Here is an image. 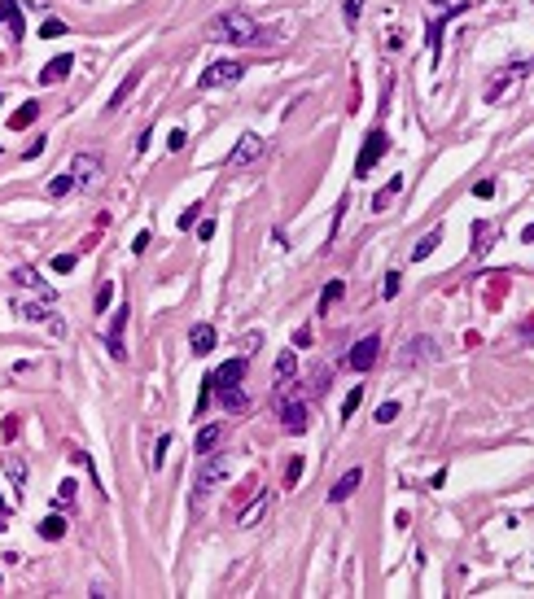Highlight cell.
<instances>
[{
  "mask_svg": "<svg viewBox=\"0 0 534 599\" xmlns=\"http://www.w3.org/2000/svg\"><path fill=\"white\" fill-rule=\"evenodd\" d=\"M241 376H245V359H228L219 372H210V381H215V385H236Z\"/></svg>",
  "mask_w": 534,
  "mask_h": 599,
  "instance_id": "21",
  "label": "cell"
},
{
  "mask_svg": "<svg viewBox=\"0 0 534 599\" xmlns=\"http://www.w3.org/2000/svg\"><path fill=\"white\" fill-rule=\"evenodd\" d=\"M75 482H62V486H57V503H62V508H70V503H75Z\"/></svg>",
  "mask_w": 534,
  "mask_h": 599,
  "instance_id": "35",
  "label": "cell"
},
{
  "mask_svg": "<svg viewBox=\"0 0 534 599\" xmlns=\"http://www.w3.org/2000/svg\"><path fill=\"white\" fill-rule=\"evenodd\" d=\"M35 118H40V105H35V101H27V105H22V110H18L14 118H9V127H14V131H22V127H31Z\"/></svg>",
  "mask_w": 534,
  "mask_h": 599,
  "instance_id": "27",
  "label": "cell"
},
{
  "mask_svg": "<svg viewBox=\"0 0 534 599\" xmlns=\"http://www.w3.org/2000/svg\"><path fill=\"white\" fill-rule=\"evenodd\" d=\"M298 477H302V460H293L289 468H285V486H298Z\"/></svg>",
  "mask_w": 534,
  "mask_h": 599,
  "instance_id": "39",
  "label": "cell"
},
{
  "mask_svg": "<svg viewBox=\"0 0 534 599\" xmlns=\"http://www.w3.org/2000/svg\"><path fill=\"white\" fill-rule=\"evenodd\" d=\"M298 372V359H293V350H285L276 359V385H289V376Z\"/></svg>",
  "mask_w": 534,
  "mask_h": 599,
  "instance_id": "26",
  "label": "cell"
},
{
  "mask_svg": "<svg viewBox=\"0 0 534 599\" xmlns=\"http://www.w3.org/2000/svg\"><path fill=\"white\" fill-rule=\"evenodd\" d=\"M132 249H136V254H145V249H149V232H140L136 241H132Z\"/></svg>",
  "mask_w": 534,
  "mask_h": 599,
  "instance_id": "45",
  "label": "cell"
},
{
  "mask_svg": "<svg viewBox=\"0 0 534 599\" xmlns=\"http://www.w3.org/2000/svg\"><path fill=\"white\" fill-rule=\"evenodd\" d=\"M110 297H114V284H110V280H101V289H97V310L110 306Z\"/></svg>",
  "mask_w": 534,
  "mask_h": 599,
  "instance_id": "37",
  "label": "cell"
},
{
  "mask_svg": "<svg viewBox=\"0 0 534 599\" xmlns=\"http://www.w3.org/2000/svg\"><path fill=\"white\" fill-rule=\"evenodd\" d=\"M101 171H105L101 153H79V158L70 162V175H75V184H84V188H97L101 184Z\"/></svg>",
  "mask_w": 534,
  "mask_h": 599,
  "instance_id": "8",
  "label": "cell"
},
{
  "mask_svg": "<svg viewBox=\"0 0 534 599\" xmlns=\"http://www.w3.org/2000/svg\"><path fill=\"white\" fill-rule=\"evenodd\" d=\"M70 66H75V57H70V53H62V57H53V62H49V66L40 70V83H62V79L70 75Z\"/></svg>",
  "mask_w": 534,
  "mask_h": 599,
  "instance_id": "18",
  "label": "cell"
},
{
  "mask_svg": "<svg viewBox=\"0 0 534 599\" xmlns=\"http://www.w3.org/2000/svg\"><path fill=\"white\" fill-rule=\"evenodd\" d=\"M219 442H223V425H206V429L197 433V455H210Z\"/></svg>",
  "mask_w": 534,
  "mask_h": 599,
  "instance_id": "23",
  "label": "cell"
},
{
  "mask_svg": "<svg viewBox=\"0 0 534 599\" xmlns=\"http://www.w3.org/2000/svg\"><path fill=\"white\" fill-rule=\"evenodd\" d=\"M0 22L9 27V35H14V40H22V35H27V27H22V9L14 5V0H0Z\"/></svg>",
  "mask_w": 534,
  "mask_h": 599,
  "instance_id": "19",
  "label": "cell"
},
{
  "mask_svg": "<svg viewBox=\"0 0 534 599\" xmlns=\"http://www.w3.org/2000/svg\"><path fill=\"white\" fill-rule=\"evenodd\" d=\"M49 306H53V302H22V297H18V302H14V315H22L27 324H49V328L57 332V337H62V332H66V324L53 315Z\"/></svg>",
  "mask_w": 534,
  "mask_h": 599,
  "instance_id": "6",
  "label": "cell"
},
{
  "mask_svg": "<svg viewBox=\"0 0 534 599\" xmlns=\"http://www.w3.org/2000/svg\"><path fill=\"white\" fill-rule=\"evenodd\" d=\"M210 40H228V44H258V27L250 14H241V9H223V14L210 18L206 27Z\"/></svg>",
  "mask_w": 534,
  "mask_h": 599,
  "instance_id": "1",
  "label": "cell"
},
{
  "mask_svg": "<svg viewBox=\"0 0 534 599\" xmlns=\"http://www.w3.org/2000/svg\"><path fill=\"white\" fill-rule=\"evenodd\" d=\"M245 75V66L241 62H215V66H206V70H201V79H197V88H232V83L236 79H241Z\"/></svg>",
  "mask_w": 534,
  "mask_h": 599,
  "instance_id": "5",
  "label": "cell"
},
{
  "mask_svg": "<svg viewBox=\"0 0 534 599\" xmlns=\"http://www.w3.org/2000/svg\"><path fill=\"white\" fill-rule=\"evenodd\" d=\"M438 245H443V232H438V227H434V232H425L421 241L412 245V258H416V262H421V258H430V254H434Z\"/></svg>",
  "mask_w": 534,
  "mask_h": 599,
  "instance_id": "24",
  "label": "cell"
},
{
  "mask_svg": "<svg viewBox=\"0 0 534 599\" xmlns=\"http://www.w3.org/2000/svg\"><path fill=\"white\" fill-rule=\"evenodd\" d=\"M215 394H219V403L228 407V411H245V403H250L241 385H215Z\"/></svg>",
  "mask_w": 534,
  "mask_h": 599,
  "instance_id": "22",
  "label": "cell"
},
{
  "mask_svg": "<svg viewBox=\"0 0 534 599\" xmlns=\"http://www.w3.org/2000/svg\"><path fill=\"white\" fill-rule=\"evenodd\" d=\"M40 35H44V40H62V35H66V22H57V18H44Z\"/></svg>",
  "mask_w": 534,
  "mask_h": 599,
  "instance_id": "31",
  "label": "cell"
},
{
  "mask_svg": "<svg viewBox=\"0 0 534 599\" xmlns=\"http://www.w3.org/2000/svg\"><path fill=\"white\" fill-rule=\"evenodd\" d=\"M197 210H201V206H188V214H180V227H184V232H188V223L197 219Z\"/></svg>",
  "mask_w": 534,
  "mask_h": 599,
  "instance_id": "46",
  "label": "cell"
},
{
  "mask_svg": "<svg viewBox=\"0 0 534 599\" xmlns=\"http://www.w3.org/2000/svg\"><path fill=\"white\" fill-rule=\"evenodd\" d=\"M473 193H478V197H491L495 193V179H478V188H473Z\"/></svg>",
  "mask_w": 534,
  "mask_h": 599,
  "instance_id": "42",
  "label": "cell"
},
{
  "mask_svg": "<svg viewBox=\"0 0 534 599\" xmlns=\"http://www.w3.org/2000/svg\"><path fill=\"white\" fill-rule=\"evenodd\" d=\"M399 193H403V175H394V179H390V184L381 188V193L372 197V210H386V206H390V201H394Z\"/></svg>",
  "mask_w": 534,
  "mask_h": 599,
  "instance_id": "25",
  "label": "cell"
},
{
  "mask_svg": "<svg viewBox=\"0 0 534 599\" xmlns=\"http://www.w3.org/2000/svg\"><path fill=\"white\" fill-rule=\"evenodd\" d=\"M359 486H364V468H351V473H342V477H337V486L329 490V503H346V499L355 495V490H359Z\"/></svg>",
  "mask_w": 534,
  "mask_h": 599,
  "instance_id": "14",
  "label": "cell"
},
{
  "mask_svg": "<svg viewBox=\"0 0 534 599\" xmlns=\"http://www.w3.org/2000/svg\"><path fill=\"white\" fill-rule=\"evenodd\" d=\"M167 145H171V153H180V149L188 145V136H184V131H180V127H175V131H171V136H167Z\"/></svg>",
  "mask_w": 534,
  "mask_h": 599,
  "instance_id": "40",
  "label": "cell"
},
{
  "mask_svg": "<svg viewBox=\"0 0 534 599\" xmlns=\"http://www.w3.org/2000/svg\"><path fill=\"white\" fill-rule=\"evenodd\" d=\"M430 5H434V9H447V0H430Z\"/></svg>",
  "mask_w": 534,
  "mask_h": 599,
  "instance_id": "47",
  "label": "cell"
},
{
  "mask_svg": "<svg viewBox=\"0 0 534 599\" xmlns=\"http://www.w3.org/2000/svg\"><path fill=\"white\" fill-rule=\"evenodd\" d=\"M359 9H364V0H346V22H351V27L359 22Z\"/></svg>",
  "mask_w": 534,
  "mask_h": 599,
  "instance_id": "41",
  "label": "cell"
},
{
  "mask_svg": "<svg viewBox=\"0 0 534 599\" xmlns=\"http://www.w3.org/2000/svg\"><path fill=\"white\" fill-rule=\"evenodd\" d=\"M342 289H346V284H342V280H333V284H329V289H324V293H320V306H324V310H329V306H333V302H337V297H342Z\"/></svg>",
  "mask_w": 534,
  "mask_h": 599,
  "instance_id": "33",
  "label": "cell"
},
{
  "mask_svg": "<svg viewBox=\"0 0 534 599\" xmlns=\"http://www.w3.org/2000/svg\"><path fill=\"white\" fill-rule=\"evenodd\" d=\"M386 149H390V136H386L381 127H372V131H368V140H364V149H359V158H355V175L364 179L377 162L386 158Z\"/></svg>",
  "mask_w": 534,
  "mask_h": 599,
  "instance_id": "4",
  "label": "cell"
},
{
  "mask_svg": "<svg viewBox=\"0 0 534 599\" xmlns=\"http://www.w3.org/2000/svg\"><path fill=\"white\" fill-rule=\"evenodd\" d=\"M167 447H171V438L162 433V438H158V455H153V468H158V464H162V451H167Z\"/></svg>",
  "mask_w": 534,
  "mask_h": 599,
  "instance_id": "44",
  "label": "cell"
},
{
  "mask_svg": "<svg viewBox=\"0 0 534 599\" xmlns=\"http://www.w3.org/2000/svg\"><path fill=\"white\" fill-rule=\"evenodd\" d=\"M399 289H403V275H399V271H390V275H386V284H381V297H399Z\"/></svg>",
  "mask_w": 534,
  "mask_h": 599,
  "instance_id": "34",
  "label": "cell"
},
{
  "mask_svg": "<svg viewBox=\"0 0 534 599\" xmlns=\"http://www.w3.org/2000/svg\"><path fill=\"white\" fill-rule=\"evenodd\" d=\"M0 517H5V499H0ZM0 530H5V525H0Z\"/></svg>",
  "mask_w": 534,
  "mask_h": 599,
  "instance_id": "48",
  "label": "cell"
},
{
  "mask_svg": "<svg viewBox=\"0 0 534 599\" xmlns=\"http://www.w3.org/2000/svg\"><path fill=\"white\" fill-rule=\"evenodd\" d=\"M188 346H193V354H210V350H215V328H210V324H193V328H188Z\"/></svg>",
  "mask_w": 534,
  "mask_h": 599,
  "instance_id": "17",
  "label": "cell"
},
{
  "mask_svg": "<svg viewBox=\"0 0 534 599\" xmlns=\"http://www.w3.org/2000/svg\"><path fill=\"white\" fill-rule=\"evenodd\" d=\"M223 477H228V464H223V455H201V468H197V482H193V508H201L206 503V495L215 490Z\"/></svg>",
  "mask_w": 534,
  "mask_h": 599,
  "instance_id": "2",
  "label": "cell"
},
{
  "mask_svg": "<svg viewBox=\"0 0 534 599\" xmlns=\"http://www.w3.org/2000/svg\"><path fill=\"white\" fill-rule=\"evenodd\" d=\"M377 350H381V337H377V332H368L364 341H355V346H351L346 368H355V372H368V368L377 363Z\"/></svg>",
  "mask_w": 534,
  "mask_h": 599,
  "instance_id": "10",
  "label": "cell"
},
{
  "mask_svg": "<svg viewBox=\"0 0 534 599\" xmlns=\"http://www.w3.org/2000/svg\"><path fill=\"white\" fill-rule=\"evenodd\" d=\"M123 328H127V306H118L114 310V319H110V354L123 363L127 359V346H123Z\"/></svg>",
  "mask_w": 534,
  "mask_h": 599,
  "instance_id": "15",
  "label": "cell"
},
{
  "mask_svg": "<svg viewBox=\"0 0 534 599\" xmlns=\"http://www.w3.org/2000/svg\"><path fill=\"white\" fill-rule=\"evenodd\" d=\"M465 5H451L443 18H430V27H425V44H430V57H434V66H438V57H443V27H447V18H456Z\"/></svg>",
  "mask_w": 534,
  "mask_h": 599,
  "instance_id": "11",
  "label": "cell"
},
{
  "mask_svg": "<svg viewBox=\"0 0 534 599\" xmlns=\"http://www.w3.org/2000/svg\"><path fill=\"white\" fill-rule=\"evenodd\" d=\"M276 411H280V429H285V433H307V403L302 398L280 394V398H276Z\"/></svg>",
  "mask_w": 534,
  "mask_h": 599,
  "instance_id": "7",
  "label": "cell"
},
{
  "mask_svg": "<svg viewBox=\"0 0 534 599\" xmlns=\"http://www.w3.org/2000/svg\"><path fill=\"white\" fill-rule=\"evenodd\" d=\"M526 62H517V66H508V75H495L491 83H486V101H500V92H508V83H513V79H521V75H526Z\"/></svg>",
  "mask_w": 534,
  "mask_h": 599,
  "instance_id": "16",
  "label": "cell"
},
{
  "mask_svg": "<svg viewBox=\"0 0 534 599\" xmlns=\"http://www.w3.org/2000/svg\"><path fill=\"white\" fill-rule=\"evenodd\" d=\"M70 188H75V175H70V171H66V175H57V179H53V184H49V197H66V193H70Z\"/></svg>",
  "mask_w": 534,
  "mask_h": 599,
  "instance_id": "29",
  "label": "cell"
},
{
  "mask_svg": "<svg viewBox=\"0 0 534 599\" xmlns=\"http://www.w3.org/2000/svg\"><path fill=\"white\" fill-rule=\"evenodd\" d=\"M62 534H66V521L57 517V512H53V517H44V521H40V538H49V543H57Z\"/></svg>",
  "mask_w": 534,
  "mask_h": 599,
  "instance_id": "28",
  "label": "cell"
},
{
  "mask_svg": "<svg viewBox=\"0 0 534 599\" xmlns=\"http://www.w3.org/2000/svg\"><path fill=\"white\" fill-rule=\"evenodd\" d=\"M430 359H438V341L434 337H412L408 350L399 354V368L408 372V368H421V363H430Z\"/></svg>",
  "mask_w": 534,
  "mask_h": 599,
  "instance_id": "9",
  "label": "cell"
},
{
  "mask_svg": "<svg viewBox=\"0 0 534 599\" xmlns=\"http://www.w3.org/2000/svg\"><path fill=\"white\" fill-rule=\"evenodd\" d=\"M267 508H271V490H267V486H258V495L250 499V508L236 517V525H241V530H254V525L267 517Z\"/></svg>",
  "mask_w": 534,
  "mask_h": 599,
  "instance_id": "12",
  "label": "cell"
},
{
  "mask_svg": "<svg viewBox=\"0 0 534 599\" xmlns=\"http://www.w3.org/2000/svg\"><path fill=\"white\" fill-rule=\"evenodd\" d=\"M14 284H18V289H31V293H40L44 302H53V289L40 280V271H35V267H14Z\"/></svg>",
  "mask_w": 534,
  "mask_h": 599,
  "instance_id": "13",
  "label": "cell"
},
{
  "mask_svg": "<svg viewBox=\"0 0 534 599\" xmlns=\"http://www.w3.org/2000/svg\"><path fill=\"white\" fill-rule=\"evenodd\" d=\"M53 271H62V275L75 271V254H57V258H53Z\"/></svg>",
  "mask_w": 534,
  "mask_h": 599,
  "instance_id": "38",
  "label": "cell"
},
{
  "mask_svg": "<svg viewBox=\"0 0 534 599\" xmlns=\"http://www.w3.org/2000/svg\"><path fill=\"white\" fill-rule=\"evenodd\" d=\"M394 416H399V403H381V407H377V425H390Z\"/></svg>",
  "mask_w": 534,
  "mask_h": 599,
  "instance_id": "36",
  "label": "cell"
},
{
  "mask_svg": "<svg viewBox=\"0 0 534 599\" xmlns=\"http://www.w3.org/2000/svg\"><path fill=\"white\" fill-rule=\"evenodd\" d=\"M263 158V136H254V131H245L241 140L232 145V153L223 158V171H245V166H254Z\"/></svg>",
  "mask_w": 534,
  "mask_h": 599,
  "instance_id": "3",
  "label": "cell"
},
{
  "mask_svg": "<svg viewBox=\"0 0 534 599\" xmlns=\"http://www.w3.org/2000/svg\"><path fill=\"white\" fill-rule=\"evenodd\" d=\"M197 236H201V241H210V236H215V223H210V219L197 223Z\"/></svg>",
  "mask_w": 534,
  "mask_h": 599,
  "instance_id": "43",
  "label": "cell"
},
{
  "mask_svg": "<svg viewBox=\"0 0 534 599\" xmlns=\"http://www.w3.org/2000/svg\"><path fill=\"white\" fill-rule=\"evenodd\" d=\"M359 403H364V385H355V389L346 394V398H342V416L351 420V416H355V407H359Z\"/></svg>",
  "mask_w": 534,
  "mask_h": 599,
  "instance_id": "30",
  "label": "cell"
},
{
  "mask_svg": "<svg viewBox=\"0 0 534 599\" xmlns=\"http://www.w3.org/2000/svg\"><path fill=\"white\" fill-rule=\"evenodd\" d=\"M5 468H9V477H14V490H22V486H27V464H22V460H9Z\"/></svg>",
  "mask_w": 534,
  "mask_h": 599,
  "instance_id": "32",
  "label": "cell"
},
{
  "mask_svg": "<svg viewBox=\"0 0 534 599\" xmlns=\"http://www.w3.org/2000/svg\"><path fill=\"white\" fill-rule=\"evenodd\" d=\"M140 75H145V70H132V75H127L123 83H118V88H114V97H110V105H105V110H123V105H127V97H132V92H136V83H140Z\"/></svg>",
  "mask_w": 534,
  "mask_h": 599,
  "instance_id": "20",
  "label": "cell"
}]
</instances>
